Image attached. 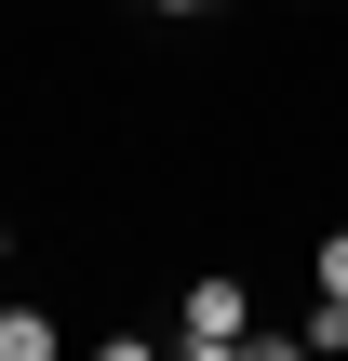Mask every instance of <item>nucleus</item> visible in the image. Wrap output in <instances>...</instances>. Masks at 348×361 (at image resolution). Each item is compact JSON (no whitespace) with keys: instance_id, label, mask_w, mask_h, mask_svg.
<instances>
[{"instance_id":"f257e3e1","label":"nucleus","mask_w":348,"mask_h":361,"mask_svg":"<svg viewBox=\"0 0 348 361\" xmlns=\"http://www.w3.org/2000/svg\"><path fill=\"white\" fill-rule=\"evenodd\" d=\"M174 348L188 361H215V348H255V295L215 268V281H188V308H174Z\"/></svg>"},{"instance_id":"20e7f679","label":"nucleus","mask_w":348,"mask_h":361,"mask_svg":"<svg viewBox=\"0 0 348 361\" xmlns=\"http://www.w3.org/2000/svg\"><path fill=\"white\" fill-rule=\"evenodd\" d=\"M148 13H215V0H148Z\"/></svg>"},{"instance_id":"7ed1b4c3","label":"nucleus","mask_w":348,"mask_h":361,"mask_svg":"<svg viewBox=\"0 0 348 361\" xmlns=\"http://www.w3.org/2000/svg\"><path fill=\"white\" fill-rule=\"evenodd\" d=\"M308 281H322V295L348 308V228H322V241H308Z\"/></svg>"},{"instance_id":"f03ea898","label":"nucleus","mask_w":348,"mask_h":361,"mask_svg":"<svg viewBox=\"0 0 348 361\" xmlns=\"http://www.w3.org/2000/svg\"><path fill=\"white\" fill-rule=\"evenodd\" d=\"M67 335H54V308H0V361H54Z\"/></svg>"}]
</instances>
